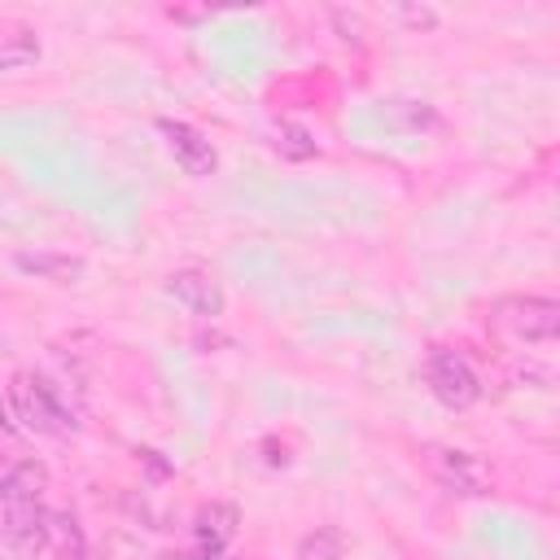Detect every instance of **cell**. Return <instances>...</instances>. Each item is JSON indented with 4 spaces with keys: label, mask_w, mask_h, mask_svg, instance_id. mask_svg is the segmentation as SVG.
Returning <instances> with one entry per match:
<instances>
[{
    "label": "cell",
    "mask_w": 560,
    "mask_h": 560,
    "mask_svg": "<svg viewBox=\"0 0 560 560\" xmlns=\"http://www.w3.org/2000/svg\"><path fill=\"white\" fill-rule=\"evenodd\" d=\"M4 398H9L13 420L26 433H44V438H66L70 433V411H66L61 394L39 372H13Z\"/></svg>",
    "instance_id": "obj_1"
},
{
    "label": "cell",
    "mask_w": 560,
    "mask_h": 560,
    "mask_svg": "<svg viewBox=\"0 0 560 560\" xmlns=\"http://www.w3.org/2000/svg\"><path fill=\"white\" fill-rule=\"evenodd\" d=\"M424 385L429 394L446 407V411H468L481 398V376L472 372V363L446 346H433L424 359Z\"/></svg>",
    "instance_id": "obj_2"
},
{
    "label": "cell",
    "mask_w": 560,
    "mask_h": 560,
    "mask_svg": "<svg viewBox=\"0 0 560 560\" xmlns=\"http://www.w3.org/2000/svg\"><path fill=\"white\" fill-rule=\"evenodd\" d=\"M494 319L525 346H547L556 341V328H560V306L551 298H534V293H516V298H503L494 306Z\"/></svg>",
    "instance_id": "obj_3"
},
{
    "label": "cell",
    "mask_w": 560,
    "mask_h": 560,
    "mask_svg": "<svg viewBox=\"0 0 560 560\" xmlns=\"http://www.w3.org/2000/svg\"><path fill=\"white\" fill-rule=\"evenodd\" d=\"M424 468L455 494H490V464L472 451H459V446H424L420 451Z\"/></svg>",
    "instance_id": "obj_4"
},
{
    "label": "cell",
    "mask_w": 560,
    "mask_h": 560,
    "mask_svg": "<svg viewBox=\"0 0 560 560\" xmlns=\"http://www.w3.org/2000/svg\"><path fill=\"white\" fill-rule=\"evenodd\" d=\"M0 538L18 560H35L39 551H48V508L35 503H0Z\"/></svg>",
    "instance_id": "obj_5"
},
{
    "label": "cell",
    "mask_w": 560,
    "mask_h": 560,
    "mask_svg": "<svg viewBox=\"0 0 560 560\" xmlns=\"http://www.w3.org/2000/svg\"><path fill=\"white\" fill-rule=\"evenodd\" d=\"M158 131L166 136V149L175 153V162L184 166V175H197V179L214 175L219 153H214V144H210V140H206L197 127L175 122V118H158Z\"/></svg>",
    "instance_id": "obj_6"
},
{
    "label": "cell",
    "mask_w": 560,
    "mask_h": 560,
    "mask_svg": "<svg viewBox=\"0 0 560 560\" xmlns=\"http://www.w3.org/2000/svg\"><path fill=\"white\" fill-rule=\"evenodd\" d=\"M166 293H171L184 311H192V315H201V319L223 315V289H219V280H214L210 271H201V267H179V271H171V276H166Z\"/></svg>",
    "instance_id": "obj_7"
},
{
    "label": "cell",
    "mask_w": 560,
    "mask_h": 560,
    "mask_svg": "<svg viewBox=\"0 0 560 560\" xmlns=\"http://www.w3.org/2000/svg\"><path fill=\"white\" fill-rule=\"evenodd\" d=\"M13 267L35 280H52V284H74L88 271V262L79 254H57V249H18Z\"/></svg>",
    "instance_id": "obj_8"
},
{
    "label": "cell",
    "mask_w": 560,
    "mask_h": 560,
    "mask_svg": "<svg viewBox=\"0 0 560 560\" xmlns=\"http://www.w3.org/2000/svg\"><path fill=\"white\" fill-rule=\"evenodd\" d=\"M48 490V468L39 459H13L0 468V503H35Z\"/></svg>",
    "instance_id": "obj_9"
},
{
    "label": "cell",
    "mask_w": 560,
    "mask_h": 560,
    "mask_svg": "<svg viewBox=\"0 0 560 560\" xmlns=\"http://www.w3.org/2000/svg\"><path fill=\"white\" fill-rule=\"evenodd\" d=\"M192 529H197V542H201L206 551L219 556V551L236 538V529H241V512H236L232 503H201L197 516H192Z\"/></svg>",
    "instance_id": "obj_10"
},
{
    "label": "cell",
    "mask_w": 560,
    "mask_h": 560,
    "mask_svg": "<svg viewBox=\"0 0 560 560\" xmlns=\"http://www.w3.org/2000/svg\"><path fill=\"white\" fill-rule=\"evenodd\" d=\"M39 35H35V26H26V22H9V18H0V70H26V66H35L39 61Z\"/></svg>",
    "instance_id": "obj_11"
},
{
    "label": "cell",
    "mask_w": 560,
    "mask_h": 560,
    "mask_svg": "<svg viewBox=\"0 0 560 560\" xmlns=\"http://www.w3.org/2000/svg\"><path fill=\"white\" fill-rule=\"evenodd\" d=\"M48 547H52L61 560H83V556H88L83 525H79L70 512H48Z\"/></svg>",
    "instance_id": "obj_12"
},
{
    "label": "cell",
    "mask_w": 560,
    "mask_h": 560,
    "mask_svg": "<svg viewBox=\"0 0 560 560\" xmlns=\"http://www.w3.org/2000/svg\"><path fill=\"white\" fill-rule=\"evenodd\" d=\"M341 551H346V534L337 525H319L315 534L302 538L298 560H341Z\"/></svg>",
    "instance_id": "obj_13"
},
{
    "label": "cell",
    "mask_w": 560,
    "mask_h": 560,
    "mask_svg": "<svg viewBox=\"0 0 560 560\" xmlns=\"http://www.w3.org/2000/svg\"><path fill=\"white\" fill-rule=\"evenodd\" d=\"M276 149H280L284 158H311V153H315V140H311L302 127H280V131H276Z\"/></svg>",
    "instance_id": "obj_14"
},
{
    "label": "cell",
    "mask_w": 560,
    "mask_h": 560,
    "mask_svg": "<svg viewBox=\"0 0 560 560\" xmlns=\"http://www.w3.org/2000/svg\"><path fill=\"white\" fill-rule=\"evenodd\" d=\"M394 18H398V22H407V26H416V31L438 26V13H433V9H398Z\"/></svg>",
    "instance_id": "obj_15"
},
{
    "label": "cell",
    "mask_w": 560,
    "mask_h": 560,
    "mask_svg": "<svg viewBox=\"0 0 560 560\" xmlns=\"http://www.w3.org/2000/svg\"><path fill=\"white\" fill-rule=\"evenodd\" d=\"M166 560H219V556H214V551H206V547H201V551H171V556H166Z\"/></svg>",
    "instance_id": "obj_16"
}]
</instances>
